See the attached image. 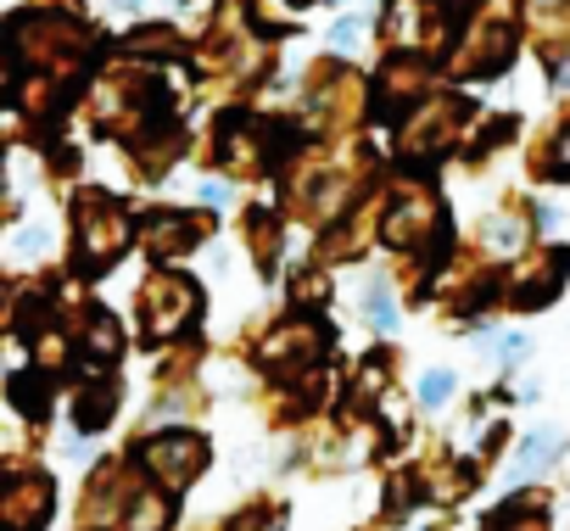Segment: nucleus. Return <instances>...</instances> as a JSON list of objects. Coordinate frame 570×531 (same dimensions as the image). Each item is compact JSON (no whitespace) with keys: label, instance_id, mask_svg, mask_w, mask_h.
<instances>
[{"label":"nucleus","instance_id":"1","mask_svg":"<svg viewBox=\"0 0 570 531\" xmlns=\"http://www.w3.org/2000/svg\"><path fill=\"white\" fill-rule=\"evenodd\" d=\"M140 464H146L157 481L185 486V481L207 464V448H202V436H190V431H163V436H151V442L140 448Z\"/></svg>","mask_w":570,"mask_h":531},{"label":"nucleus","instance_id":"2","mask_svg":"<svg viewBox=\"0 0 570 531\" xmlns=\"http://www.w3.org/2000/svg\"><path fill=\"white\" fill-rule=\"evenodd\" d=\"M559 448H564V436H559L553 425L531 431V436H525V448H520V470H531V464H553V459H559Z\"/></svg>","mask_w":570,"mask_h":531},{"label":"nucleus","instance_id":"3","mask_svg":"<svg viewBox=\"0 0 570 531\" xmlns=\"http://www.w3.org/2000/svg\"><path fill=\"white\" fill-rule=\"evenodd\" d=\"M364 314H370V325H375V331H397V308H392V292H386V286H370Z\"/></svg>","mask_w":570,"mask_h":531},{"label":"nucleus","instance_id":"4","mask_svg":"<svg viewBox=\"0 0 570 531\" xmlns=\"http://www.w3.org/2000/svg\"><path fill=\"white\" fill-rule=\"evenodd\" d=\"M448 397H453V375H448V370H431V375L420 381V403H425V409H442Z\"/></svg>","mask_w":570,"mask_h":531},{"label":"nucleus","instance_id":"5","mask_svg":"<svg viewBox=\"0 0 570 531\" xmlns=\"http://www.w3.org/2000/svg\"><path fill=\"white\" fill-rule=\"evenodd\" d=\"M107 414H112V392H107V386H96V397L85 392V403H79V425H85V431H96Z\"/></svg>","mask_w":570,"mask_h":531},{"label":"nucleus","instance_id":"6","mask_svg":"<svg viewBox=\"0 0 570 531\" xmlns=\"http://www.w3.org/2000/svg\"><path fill=\"white\" fill-rule=\"evenodd\" d=\"M487 240H492L498 252H514V246H520V224H492V229H487Z\"/></svg>","mask_w":570,"mask_h":531},{"label":"nucleus","instance_id":"7","mask_svg":"<svg viewBox=\"0 0 570 531\" xmlns=\"http://www.w3.org/2000/svg\"><path fill=\"white\" fill-rule=\"evenodd\" d=\"M520 358H525V336H503V342H498V364H503V370H514Z\"/></svg>","mask_w":570,"mask_h":531},{"label":"nucleus","instance_id":"8","mask_svg":"<svg viewBox=\"0 0 570 531\" xmlns=\"http://www.w3.org/2000/svg\"><path fill=\"white\" fill-rule=\"evenodd\" d=\"M163 514H168L163 503H140L129 520H135V531H157V525H163Z\"/></svg>","mask_w":570,"mask_h":531},{"label":"nucleus","instance_id":"9","mask_svg":"<svg viewBox=\"0 0 570 531\" xmlns=\"http://www.w3.org/2000/svg\"><path fill=\"white\" fill-rule=\"evenodd\" d=\"M40 246H46V229H18V240H12V252H18V257H35Z\"/></svg>","mask_w":570,"mask_h":531},{"label":"nucleus","instance_id":"10","mask_svg":"<svg viewBox=\"0 0 570 531\" xmlns=\"http://www.w3.org/2000/svg\"><path fill=\"white\" fill-rule=\"evenodd\" d=\"M331 46L347 57V51H358V23H336V35H331Z\"/></svg>","mask_w":570,"mask_h":531},{"label":"nucleus","instance_id":"11","mask_svg":"<svg viewBox=\"0 0 570 531\" xmlns=\"http://www.w3.org/2000/svg\"><path fill=\"white\" fill-rule=\"evenodd\" d=\"M202 201H207V207H229V185H224V179H207V185H202Z\"/></svg>","mask_w":570,"mask_h":531},{"label":"nucleus","instance_id":"12","mask_svg":"<svg viewBox=\"0 0 570 531\" xmlns=\"http://www.w3.org/2000/svg\"><path fill=\"white\" fill-rule=\"evenodd\" d=\"M553 174H559V179H570V135L559 140V168H553Z\"/></svg>","mask_w":570,"mask_h":531},{"label":"nucleus","instance_id":"13","mask_svg":"<svg viewBox=\"0 0 570 531\" xmlns=\"http://www.w3.org/2000/svg\"><path fill=\"white\" fill-rule=\"evenodd\" d=\"M146 7V0H118V12H140Z\"/></svg>","mask_w":570,"mask_h":531},{"label":"nucleus","instance_id":"14","mask_svg":"<svg viewBox=\"0 0 570 531\" xmlns=\"http://www.w3.org/2000/svg\"><path fill=\"white\" fill-rule=\"evenodd\" d=\"M559 90H564V96H570V62H564V73H559Z\"/></svg>","mask_w":570,"mask_h":531}]
</instances>
